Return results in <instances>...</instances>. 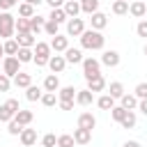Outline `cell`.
Instances as JSON below:
<instances>
[{"mask_svg": "<svg viewBox=\"0 0 147 147\" xmlns=\"http://www.w3.org/2000/svg\"><path fill=\"white\" fill-rule=\"evenodd\" d=\"M113 14H117V16L129 14V0H115L113 2Z\"/></svg>", "mask_w": 147, "mask_h": 147, "instance_id": "cell-29", "label": "cell"}, {"mask_svg": "<svg viewBox=\"0 0 147 147\" xmlns=\"http://www.w3.org/2000/svg\"><path fill=\"white\" fill-rule=\"evenodd\" d=\"M46 18H48V21H53V23H57V25H60V23H67V21H69L62 7H60V9H51V14H48Z\"/></svg>", "mask_w": 147, "mask_h": 147, "instance_id": "cell-27", "label": "cell"}, {"mask_svg": "<svg viewBox=\"0 0 147 147\" xmlns=\"http://www.w3.org/2000/svg\"><path fill=\"white\" fill-rule=\"evenodd\" d=\"M94 126H96V117H94L92 113H80V115H78V129L92 131Z\"/></svg>", "mask_w": 147, "mask_h": 147, "instance_id": "cell-15", "label": "cell"}, {"mask_svg": "<svg viewBox=\"0 0 147 147\" xmlns=\"http://www.w3.org/2000/svg\"><path fill=\"white\" fill-rule=\"evenodd\" d=\"M48 44H51V51H53V53H64V51L69 48V37H67V34H55Z\"/></svg>", "mask_w": 147, "mask_h": 147, "instance_id": "cell-8", "label": "cell"}, {"mask_svg": "<svg viewBox=\"0 0 147 147\" xmlns=\"http://www.w3.org/2000/svg\"><path fill=\"white\" fill-rule=\"evenodd\" d=\"M41 94H44V87H39V85H30L25 90V99L28 101H41Z\"/></svg>", "mask_w": 147, "mask_h": 147, "instance_id": "cell-26", "label": "cell"}, {"mask_svg": "<svg viewBox=\"0 0 147 147\" xmlns=\"http://www.w3.org/2000/svg\"><path fill=\"white\" fill-rule=\"evenodd\" d=\"M18 71H21V62L16 60V55H11V57H5V60H2V74H5V76L14 78Z\"/></svg>", "mask_w": 147, "mask_h": 147, "instance_id": "cell-6", "label": "cell"}, {"mask_svg": "<svg viewBox=\"0 0 147 147\" xmlns=\"http://www.w3.org/2000/svg\"><path fill=\"white\" fill-rule=\"evenodd\" d=\"M14 119H16L21 126H30L32 119H34V115H32V110H23V108H21V110L14 115Z\"/></svg>", "mask_w": 147, "mask_h": 147, "instance_id": "cell-23", "label": "cell"}, {"mask_svg": "<svg viewBox=\"0 0 147 147\" xmlns=\"http://www.w3.org/2000/svg\"><path fill=\"white\" fill-rule=\"evenodd\" d=\"M136 122H138L136 113H133V110H129V113L124 115V119H122L119 124H122V129H133V126H136Z\"/></svg>", "mask_w": 147, "mask_h": 147, "instance_id": "cell-36", "label": "cell"}, {"mask_svg": "<svg viewBox=\"0 0 147 147\" xmlns=\"http://www.w3.org/2000/svg\"><path fill=\"white\" fill-rule=\"evenodd\" d=\"M74 142L76 145H90V140H92V131H87V129H74Z\"/></svg>", "mask_w": 147, "mask_h": 147, "instance_id": "cell-19", "label": "cell"}, {"mask_svg": "<svg viewBox=\"0 0 147 147\" xmlns=\"http://www.w3.org/2000/svg\"><path fill=\"white\" fill-rule=\"evenodd\" d=\"M85 21L83 18H69L67 21V37H80L85 32Z\"/></svg>", "mask_w": 147, "mask_h": 147, "instance_id": "cell-5", "label": "cell"}, {"mask_svg": "<svg viewBox=\"0 0 147 147\" xmlns=\"http://www.w3.org/2000/svg\"><path fill=\"white\" fill-rule=\"evenodd\" d=\"M83 76H85V80H90V78H94V76H99L101 74V62L96 60V57H83Z\"/></svg>", "mask_w": 147, "mask_h": 147, "instance_id": "cell-4", "label": "cell"}, {"mask_svg": "<svg viewBox=\"0 0 147 147\" xmlns=\"http://www.w3.org/2000/svg\"><path fill=\"white\" fill-rule=\"evenodd\" d=\"M32 53H34L32 62H34L37 67H46V64H48V60H51V55H53V51H51V44H48V41H37V44H34V48H32Z\"/></svg>", "mask_w": 147, "mask_h": 147, "instance_id": "cell-2", "label": "cell"}, {"mask_svg": "<svg viewBox=\"0 0 147 147\" xmlns=\"http://www.w3.org/2000/svg\"><path fill=\"white\" fill-rule=\"evenodd\" d=\"M41 147H57V136L55 133H46L41 138Z\"/></svg>", "mask_w": 147, "mask_h": 147, "instance_id": "cell-43", "label": "cell"}, {"mask_svg": "<svg viewBox=\"0 0 147 147\" xmlns=\"http://www.w3.org/2000/svg\"><path fill=\"white\" fill-rule=\"evenodd\" d=\"M64 2H69V0H64Z\"/></svg>", "mask_w": 147, "mask_h": 147, "instance_id": "cell-56", "label": "cell"}, {"mask_svg": "<svg viewBox=\"0 0 147 147\" xmlns=\"http://www.w3.org/2000/svg\"><path fill=\"white\" fill-rule=\"evenodd\" d=\"M133 2H145V0H133Z\"/></svg>", "mask_w": 147, "mask_h": 147, "instance_id": "cell-55", "label": "cell"}, {"mask_svg": "<svg viewBox=\"0 0 147 147\" xmlns=\"http://www.w3.org/2000/svg\"><path fill=\"white\" fill-rule=\"evenodd\" d=\"M16 18L9 14V11H2L0 14V37L7 41V39H11L14 34H16Z\"/></svg>", "mask_w": 147, "mask_h": 147, "instance_id": "cell-3", "label": "cell"}, {"mask_svg": "<svg viewBox=\"0 0 147 147\" xmlns=\"http://www.w3.org/2000/svg\"><path fill=\"white\" fill-rule=\"evenodd\" d=\"M119 101H122V103H119V106H122V108H124V110H136V108H138V99H136V96H133V94H131V92H129V94H126V92H124V94H122V99H119Z\"/></svg>", "mask_w": 147, "mask_h": 147, "instance_id": "cell-25", "label": "cell"}, {"mask_svg": "<svg viewBox=\"0 0 147 147\" xmlns=\"http://www.w3.org/2000/svg\"><path fill=\"white\" fill-rule=\"evenodd\" d=\"M23 2H28V5H32V7H39L44 0H23Z\"/></svg>", "mask_w": 147, "mask_h": 147, "instance_id": "cell-52", "label": "cell"}, {"mask_svg": "<svg viewBox=\"0 0 147 147\" xmlns=\"http://www.w3.org/2000/svg\"><path fill=\"white\" fill-rule=\"evenodd\" d=\"M126 113H129V110H124L122 106H113V108H110V117H113L115 122H122Z\"/></svg>", "mask_w": 147, "mask_h": 147, "instance_id": "cell-40", "label": "cell"}, {"mask_svg": "<svg viewBox=\"0 0 147 147\" xmlns=\"http://www.w3.org/2000/svg\"><path fill=\"white\" fill-rule=\"evenodd\" d=\"M138 110H140L142 115H147V99H140V101H138Z\"/></svg>", "mask_w": 147, "mask_h": 147, "instance_id": "cell-50", "label": "cell"}, {"mask_svg": "<svg viewBox=\"0 0 147 147\" xmlns=\"http://www.w3.org/2000/svg\"><path fill=\"white\" fill-rule=\"evenodd\" d=\"M78 39H80V48L85 51H101L106 46V37L99 30H85Z\"/></svg>", "mask_w": 147, "mask_h": 147, "instance_id": "cell-1", "label": "cell"}, {"mask_svg": "<svg viewBox=\"0 0 147 147\" xmlns=\"http://www.w3.org/2000/svg\"><path fill=\"white\" fill-rule=\"evenodd\" d=\"M62 9H64L67 18H78V14H80V2H78V0H69V2L62 5Z\"/></svg>", "mask_w": 147, "mask_h": 147, "instance_id": "cell-20", "label": "cell"}, {"mask_svg": "<svg viewBox=\"0 0 147 147\" xmlns=\"http://www.w3.org/2000/svg\"><path fill=\"white\" fill-rule=\"evenodd\" d=\"M96 106H99L101 110H110V108L115 106V99H113L110 94H101V96L96 99Z\"/></svg>", "mask_w": 147, "mask_h": 147, "instance_id": "cell-33", "label": "cell"}, {"mask_svg": "<svg viewBox=\"0 0 147 147\" xmlns=\"http://www.w3.org/2000/svg\"><path fill=\"white\" fill-rule=\"evenodd\" d=\"M80 2V11L83 14H94L99 11V0H78Z\"/></svg>", "mask_w": 147, "mask_h": 147, "instance_id": "cell-28", "label": "cell"}, {"mask_svg": "<svg viewBox=\"0 0 147 147\" xmlns=\"http://www.w3.org/2000/svg\"><path fill=\"white\" fill-rule=\"evenodd\" d=\"M90 25H92V30H99L101 32L108 25V16L103 11H94V14H90Z\"/></svg>", "mask_w": 147, "mask_h": 147, "instance_id": "cell-10", "label": "cell"}, {"mask_svg": "<svg viewBox=\"0 0 147 147\" xmlns=\"http://www.w3.org/2000/svg\"><path fill=\"white\" fill-rule=\"evenodd\" d=\"M76 87L74 85H64L57 90V101H76Z\"/></svg>", "mask_w": 147, "mask_h": 147, "instance_id": "cell-18", "label": "cell"}, {"mask_svg": "<svg viewBox=\"0 0 147 147\" xmlns=\"http://www.w3.org/2000/svg\"><path fill=\"white\" fill-rule=\"evenodd\" d=\"M122 147H140V142H138V140H126Z\"/></svg>", "mask_w": 147, "mask_h": 147, "instance_id": "cell-51", "label": "cell"}, {"mask_svg": "<svg viewBox=\"0 0 147 147\" xmlns=\"http://www.w3.org/2000/svg\"><path fill=\"white\" fill-rule=\"evenodd\" d=\"M44 2H46L51 9H60V7L64 5V0H44Z\"/></svg>", "mask_w": 147, "mask_h": 147, "instance_id": "cell-48", "label": "cell"}, {"mask_svg": "<svg viewBox=\"0 0 147 147\" xmlns=\"http://www.w3.org/2000/svg\"><path fill=\"white\" fill-rule=\"evenodd\" d=\"M37 11H34V7L32 5H28V2H18V16L21 18H32Z\"/></svg>", "mask_w": 147, "mask_h": 147, "instance_id": "cell-30", "label": "cell"}, {"mask_svg": "<svg viewBox=\"0 0 147 147\" xmlns=\"http://www.w3.org/2000/svg\"><path fill=\"white\" fill-rule=\"evenodd\" d=\"M76 142H74V136L71 133H62V136H57V147H74Z\"/></svg>", "mask_w": 147, "mask_h": 147, "instance_id": "cell-39", "label": "cell"}, {"mask_svg": "<svg viewBox=\"0 0 147 147\" xmlns=\"http://www.w3.org/2000/svg\"><path fill=\"white\" fill-rule=\"evenodd\" d=\"M25 126H21L16 119H11V122H7V133L9 136H21V131H23Z\"/></svg>", "mask_w": 147, "mask_h": 147, "instance_id": "cell-41", "label": "cell"}, {"mask_svg": "<svg viewBox=\"0 0 147 147\" xmlns=\"http://www.w3.org/2000/svg\"><path fill=\"white\" fill-rule=\"evenodd\" d=\"M145 55H147V44H145Z\"/></svg>", "mask_w": 147, "mask_h": 147, "instance_id": "cell-54", "label": "cell"}, {"mask_svg": "<svg viewBox=\"0 0 147 147\" xmlns=\"http://www.w3.org/2000/svg\"><path fill=\"white\" fill-rule=\"evenodd\" d=\"M14 39H16L18 48H34V44H37V39H34L32 32H16Z\"/></svg>", "mask_w": 147, "mask_h": 147, "instance_id": "cell-7", "label": "cell"}, {"mask_svg": "<svg viewBox=\"0 0 147 147\" xmlns=\"http://www.w3.org/2000/svg\"><path fill=\"white\" fill-rule=\"evenodd\" d=\"M44 23H46V16L34 14V16L30 18V32H32V34H39V32L44 30Z\"/></svg>", "mask_w": 147, "mask_h": 147, "instance_id": "cell-24", "label": "cell"}, {"mask_svg": "<svg viewBox=\"0 0 147 147\" xmlns=\"http://www.w3.org/2000/svg\"><path fill=\"white\" fill-rule=\"evenodd\" d=\"M2 48H5V55L7 57H11V55H16L18 53V44H16V39L11 37V39H7V41H2Z\"/></svg>", "mask_w": 147, "mask_h": 147, "instance_id": "cell-31", "label": "cell"}, {"mask_svg": "<svg viewBox=\"0 0 147 147\" xmlns=\"http://www.w3.org/2000/svg\"><path fill=\"white\" fill-rule=\"evenodd\" d=\"M108 94H110L113 99H122V94H124V85H122L119 80H113L110 87H108Z\"/></svg>", "mask_w": 147, "mask_h": 147, "instance_id": "cell-32", "label": "cell"}, {"mask_svg": "<svg viewBox=\"0 0 147 147\" xmlns=\"http://www.w3.org/2000/svg\"><path fill=\"white\" fill-rule=\"evenodd\" d=\"M133 96L140 101V99H147V83H138L136 90H133Z\"/></svg>", "mask_w": 147, "mask_h": 147, "instance_id": "cell-44", "label": "cell"}, {"mask_svg": "<svg viewBox=\"0 0 147 147\" xmlns=\"http://www.w3.org/2000/svg\"><path fill=\"white\" fill-rule=\"evenodd\" d=\"M64 60H67V64H80L83 62V48H67L64 51Z\"/></svg>", "mask_w": 147, "mask_h": 147, "instance_id": "cell-13", "label": "cell"}, {"mask_svg": "<svg viewBox=\"0 0 147 147\" xmlns=\"http://www.w3.org/2000/svg\"><path fill=\"white\" fill-rule=\"evenodd\" d=\"M32 57H34L32 48H18V53H16V60H18L21 64H25V62H32Z\"/></svg>", "mask_w": 147, "mask_h": 147, "instance_id": "cell-34", "label": "cell"}, {"mask_svg": "<svg viewBox=\"0 0 147 147\" xmlns=\"http://www.w3.org/2000/svg\"><path fill=\"white\" fill-rule=\"evenodd\" d=\"M87 90H90L92 94H94V92H103V90H106V78H103V74L90 78V80H87Z\"/></svg>", "mask_w": 147, "mask_h": 147, "instance_id": "cell-17", "label": "cell"}, {"mask_svg": "<svg viewBox=\"0 0 147 147\" xmlns=\"http://www.w3.org/2000/svg\"><path fill=\"white\" fill-rule=\"evenodd\" d=\"M92 101H94V94H92L87 87L76 92V103H78V106H92Z\"/></svg>", "mask_w": 147, "mask_h": 147, "instance_id": "cell-22", "label": "cell"}, {"mask_svg": "<svg viewBox=\"0 0 147 147\" xmlns=\"http://www.w3.org/2000/svg\"><path fill=\"white\" fill-rule=\"evenodd\" d=\"M44 92H57L62 85H60V78H57V74H48L46 78H44Z\"/></svg>", "mask_w": 147, "mask_h": 147, "instance_id": "cell-16", "label": "cell"}, {"mask_svg": "<svg viewBox=\"0 0 147 147\" xmlns=\"http://www.w3.org/2000/svg\"><path fill=\"white\" fill-rule=\"evenodd\" d=\"M44 32H46L48 37H55V34H60V25L46 18V23H44Z\"/></svg>", "mask_w": 147, "mask_h": 147, "instance_id": "cell-38", "label": "cell"}, {"mask_svg": "<svg viewBox=\"0 0 147 147\" xmlns=\"http://www.w3.org/2000/svg\"><path fill=\"white\" fill-rule=\"evenodd\" d=\"M14 115H16V113H14L7 103H2V106H0V122H11V119H14Z\"/></svg>", "mask_w": 147, "mask_h": 147, "instance_id": "cell-37", "label": "cell"}, {"mask_svg": "<svg viewBox=\"0 0 147 147\" xmlns=\"http://www.w3.org/2000/svg\"><path fill=\"white\" fill-rule=\"evenodd\" d=\"M145 16H147V14H145Z\"/></svg>", "mask_w": 147, "mask_h": 147, "instance_id": "cell-57", "label": "cell"}, {"mask_svg": "<svg viewBox=\"0 0 147 147\" xmlns=\"http://www.w3.org/2000/svg\"><path fill=\"white\" fill-rule=\"evenodd\" d=\"M18 140H21V145H23V147H32V145L37 142V129H30V126H25V129L21 131Z\"/></svg>", "mask_w": 147, "mask_h": 147, "instance_id": "cell-11", "label": "cell"}, {"mask_svg": "<svg viewBox=\"0 0 147 147\" xmlns=\"http://www.w3.org/2000/svg\"><path fill=\"white\" fill-rule=\"evenodd\" d=\"M0 55H5V48H2V44H0Z\"/></svg>", "mask_w": 147, "mask_h": 147, "instance_id": "cell-53", "label": "cell"}, {"mask_svg": "<svg viewBox=\"0 0 147 147\" xmlns=\"http://www.w3.org/2000/svg\"><path fill=\"white\" fill-rule=\"evenodd\" d=\"M53 74H62L64 71V67H67V60H64V55H60V53H55V55H51V60H48V64H46Z\"/></svg>", "mask_w": 147, "mask_h": 147, "instance_id": "cell-9", "label": "cell"}, {"mask_svg": "<svg viewBox=\"0 0 147 147\" xmlns=\"http://www.w3.org/2000/svg\"><path fill=\"white\" fill-rule=\"evenodd\" d=\"M74 103H76V101H57L60 110H71V108H74Z\"/></svg>", "mask_w": 147, "mask_h": 147, "instance_id": "cell-49", "label": "cell"}, {"mask_svg": "<svg viewBox=\"0 0 147 147\" xmlns=\"http://www.w3.org/2000/svg\"><path fill=\"white\" fill-rule=\"evenodd\" d=\"M41 103H44L46 108H53V106L57 103V92H44V94H41Z\"/></svg>", "mask_w": 147, "mask_h": 147, "instance_id": "cell-35", "label": "cell"}, {"mask_svg": "<svg viewBox=\"0 0 147 147\" xmlns=\"http://www.w3.org/2000/svg\"><path fill=\"white\" fill-rule=\"evenodd\" d=\"M14 28H16V32H30V18H21L18 16Z\"/></svg>", "mask_w": 147, "mask_h": 147, "instance_id": "cell-42", "label": "cell"}, {"mask_svg": "<svg viewBox=\"0 0 147 147\" xmlns=\"http://www.w3.org/2000/svg\"><path fill=\"white\" fill-rule=\"evenodd\" d=\"M129 14L133 16V18H142L145 14H147V2H129Z\"/></svg>", "mask_w": 147, "mask_h": 147, "instance_id": "cell-21", "label": "cell"}, {"mask_svg": "<svg viewBox=\"0 0 147 147\" xmlns=\"http://www.w3.org/2000/svg\"><path fill=\"white\" fill-rule=\"evenodd\" d=\"M9 90H11V78L0 74V92H9Z\"/></svg>", "mask_w": 147, "mask_h": 147, "instance_id": "cell-45", "label": "cell"}, {"mask_svg": "<svg viewBox=\"0 0 147 147\" xmlns=\"http://www.w3.org/2000/svg\"><path fill=\"white\" fill-rule=\"evenodd\" d=\"M136 32H138V37H145V39H147V18H142V21L136 25Z\"/></svg>", "mask_w": 147, "mask_h": 147, "instance_id": "cell-46", "label": "cell"}, {"mask_svg": "<svg viewBox=\"0 0 147 147\" xmlns=\"http://www.w3.org/2000/svg\"><path fill=\"white\" fill-rule=\"evenodd\" d=\"M99 62H101L103 67H110V69H113V67L119 64V53H117V51H103Z\"/></svg>", "mask_w": 147, "mask_h": 147, "instance_id": "cell-12", "label": "cell"}, {"mask_svg": "<svg viewBox=\"0 0 147 147\" xmlns=\"http://www.w3.org/2000/svg\"><path fill=\"white\" fill-rule=\"evenodd\" d=\"M14 7H18V0H0V9L2 11H9Z\"/></svg>", "mask_w": 147, "mask_h": 147, "instance_id": "cell-47", "label": "cell"}, {"mask_svg": "<svg viewBox=\"0 0 147 147\" xmlns=\"http://www.w3.org/2000/svg\"><path fill=\"white\" fill-rule=\"evenodd\" d=\"M11 85H16V87H21V90H28V87L32 85V76L25 74V71H18V74L11 78Z\"/></svg>", "mask_w": 147, "mask_h": 147, "instance_id": "cell-14", "label": "cell"}]
</instances>
